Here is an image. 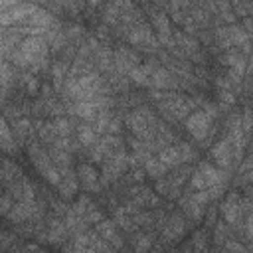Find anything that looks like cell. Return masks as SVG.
I'll return each instance as SVG.
<instances>
[{"label":"cell","instance_id":"obj_18","mask_svg":"<svg viewBox=\"0 0 253 253\" xmlns=\"http://www.w3.org/2000/svg\"><path fill=\"white\" fill-rule=\"evenodd\" d=\"M158 160H160L166 168H174V166L182 164L178 146H166V148H162V150L158 152Z\"/></svg>","mask_w":253,"mask_h":253},{"label":"cell","instance_id":"obj_29","mask_svg":"<svg viewBox=\"0 0 253 253\" xmlns=\"http://www.w3.org/2000/svg\"><path fill=\"white\" fill-rule=\"evenodd\" d=\"M14 126H16V134H18V138H26V136H30V134H32V125H30V121H28V119L18 121Z\"/></svg>","mask_w":253,"mask_h":253},{"label":"cell","instance_id":"obj_33","mask_svg":"<svg viewBox=\"0 0 253 253\" xmlns=\"http://www.w3.org/2000/svg\"><path fill=\"white\" fill-rule=\"evenodd\" d=\"M12 206H14V202L10 196H0V215H8Z\"/></svg>","mask_w":253,"mask_h":253},{"label":"cell","instance_id":"obj_20","mask_svg":"<svg viewBox=\"0 0 253 253\" xmlns=\"http://www.w3.org/2000/svg\"><path fill=\"white\" fill-rule=\"evenodd\" d=\"M0 146H2L6 152H14V150H16L14 134H12V130H10V126L6 125L4 119H0Z\"/></svg>","mask_w":253,"mask_h":253},{"label":"cell","instance_id":"obj_8","mask_svg":"<svg viewBox=\"0 0 253 253\" xmlns=\"http://www.w3.org/2000/svg\"><path fill=\"white\" fill-rule=\"evenodd\" d=\"M148 85L154 89H172L176 87V79L172 77V73L160 65H156L152 61V69H150V77H148Z\"/></svg>","mask_w":253,"mask_h":253},{"label":"cell","instance_id":"obj_26","mask_svg":"<svg viewBox=\"0 0 253 253\" xmlns=\"http://www.w3.org/2000/svg\"><path fill=\"white\" fill-rule=\"evenodd\" d=\"M190 249L196 253H206L208 251V241H206V231H196L190 243Z\"/></svg>","mask_w":253,"mask_h":253},{"label":"cell","instance_id":"obj_11","mask_svg":"<svg viewBox=\"0 0 253 253\" xmlns=\"http://www.w3.org/2000/svg\"><path fill=\"white\" fill-rule=\"evenodd\" d=\"M152 24H154V30H156V40L162 42L164 45H174V40H172V30H170V22L166 18V14L158 12V14H152Z\"/></svg>","mask_w":253,"mask_h":253},{"label":"cell","instance_id":"obj_36","mask_svg":"<svg viewBox=\"0 0 253 253\" xmlns=\"http://www.w3.org/2000/svg\"><path fill=\"white\" fill-rule=\"evenodd\" d=\"M67 253H99V251H95V249H91V247H83V245H67Z\"/></svg>","mask_w":253,"mask_h":253},{"label":"cell","instance_id":"obj_25","mask_svg":"<svg viewBox=\"0 0 253 253\" xmlns=\"http://www.w3.org/2000/svg\"><path fill=\"white\" fill-rule=\"evenodd\" d=\"M53 130H55V136H61V138H69V134H71V123L67 121V119H63V117H57L53 123Z\"/></svg>","mask_w":253,"mask_h":253},{"label":"cell","instance_id":"obj_27","mask_svg":"<svg viewBox=\"0 0 253 253\" xmlns=\"http://www.w3.org/2000/svg\"><path fill=\"white\" fill-rule=\"evenodd\" d=\"M150 237L148 235H144V233H138V235H134L132 237V245H134V253H146L148 251V247H150Z\"/></svg>","mask_w":253,"mask_h":253},{"label":"cell","instance_id":"obj_6","mask_svg":"<svg viewBox=\"0 0 253 253\" xmlns=\"http://www.w3.org/2000/svg\"><path fill=\"white\" fill-rule=\"evenodd\" d=\"M210 126H211V119L204 111H196L186 119V128L196 140H204L210 132Z\"/></svg>","mask_w":253,"mask_h":253},{"label":"cell","instance_id":"obj_38","mask_svg":"<svg viewBox=\"0 0 253 253\" xmlns=\"http://www.w3.org/2000/svg\"><path fill=\"white\" fill-rule=\"evenodd\" d=\"M8 243H12V235L10 233H0V247H6Z\"/></svg>","mask_w":253,"mask_h":253},{"label":"cell","instance_id":"obj_37","mask_svg":"<svg viewBox=\"0 0 253 253\" xmlns=\"http://www.w3.org/2000/svg\"><path fill=\"white\" fill-rule=\"evenodd\" d=\"M219 99H221L225 105H231V103L235 101V97H233L231 91H219Z\"/></svg>","mask_w":253,"mask_h":253},{"label":"cell","instance_id":"obj_9","mask_svg":"<svg viewBox=\"0 0 253 253\" xmlns=\"http://www.w3.org/2000/svg\"><path fill=\"white\" fill-rule=\"evenodd\" d=\"M221 213L223 219L229 225H239L241 223V200L237 194H229L225 198V202L221 204Z\"/></svg>","mask_w":253,"mask_h":253},{"label":"cell","instance_id":"obj_10","mask_svg":"<svg viewBox=\"0 0 253 253\" xmlns=\"http://www.w3.org/2000/svg\"><path fill=\"white\" fill-rule=\"evenodd\" d=\"M115 65H117L119 71L130 73L136 65H140V59H138V55H136L134 51H130L128 47H119V49L115 51Z\"/></svg>","mask_w":253,"mask_h":253},{"label":"cell","instance_id":"obj_28","mask_svg":"<svg viewBox=\"0 0 253 253\" xmlns=\"http://www.w3.org/2000/svg\"><path fill=\"white\" fill-rule=\"evenodd\" d=\"M176 40H178V45H180L186 53H196L198 43H196L194 40H190V38H188V36H184V34H178V36H176Z\"/></svg>","mask_w":253,"mask_h":253},{"label":"cell","instance_id":"obj_17","mask_svg":"<svg viewBox=\"0 0 253 253\" xmlns=\"http://www.w3.org/2000/svg\"><path fill=\"white\" fill-rule=\"evenodd\" d=\"M77 178L83 182V186L85 188H89V190H93V188H97V180H99V174H97V170L93 168V166H89V164H81L79 168H77Z\"/></svg>","mask_w":253,"mask_h":253},{"label":"cell","instance_id":"obj_34","mask_svg":"<svg viewBox=\"0 0 253 253\" xmlns=\"http://www.w3.org/2000/svg\"><path fill=\"white\" fill-rule=\"evenodd\" d=\"M225 247H227L229 253H249L239 241H229V239H227V241H225Z\"/></svg>","mask_w":253,"mask_h":253},{"label":"cell","instance_id":"obj_32","mask_svg":"<svg viewBox=\"0 0 253 253\" xmlns=\"http://www.w3.org/2000/svg\"><path fill=\"white\" fill-rule=\"evenodd\" d=\"M178 150H180V158H182V162H188V160H192V158H194V150H192L186 142L178 144Z\"/></svg>","mask_w":253,"mask_h":253},{"label":"cell","instance_id":"obj_1","mask_svg":"<svg viewBox=\"0 0 253 253\" xmlns=\"http://www.w3.org/2000/svg\"><path fill=\"white\" fill-rule=\"evenodd\" d=\"M12 59L18 65H30L34 71L43 69L47 61V42L42 36H32L24 40L16 51H12Z\"/></svg>","mask_w":253,"mask_h":253},{"label":"cell","instance_id":"obj_16","mask_svg":"<svg viewBox=\"0 0 253 253\" xmlns=\"http://www.w3.org/2000/svg\"><path fill=\"white\" fill-rule=\"evenodd\" d=\"M184 231H186V221H184V217L178 215V213L170 215L168 221H166V225H164V237L176 241V239H180V237L184 235Z\"/></svg>","mask_w":253,"mask_h":253},{"label":"cell","instance_id":"obj_4","mask_svg":"<svg viewBox=\"0 0 253 253\" xmlns=\"http://www.w3.org/2000/svg\"><path fill=\"white\" fill-rule=\"evenodd\" d=\"M126 38L132 45H136L140 49H148V51L158 49V40H156L154 32L150 30V26H146V24H140V22L132 24L126 32Z\"/></svg>","mask_w":253,"mask_h":253},{"label":"cell","instance_id":"obj_15","mask_svg":"<svg viewBox=\"0 0 253 253\" xmlns=\"http://www.w3.org/2000/svg\"><path fill=\"white\" fill-rule=\"evenodd\" d=\"M211 154L215 158V162L221 166V168H229L231 166V158H233V152H231V144L227 138L219 140L213 148H211Z\"/></svg>","mask_w":253,"mask_h":253},{"label":"cell","instance_id":"obj_2","mask_svg":"<svg viewBox=\"0 0 253 253\" xmlns=\"http://www.w3.org/2000/svg\"><path fill=\"white\" fill-rule=\"evenodd\" d=\"M67 93L79 103V101H91L101 95V77L97 73H87L81 77H69L67 83Z\"/></svg>","mask_w":253,"mask_h":253},{"label":"cell","instance_id":"obj_21","mask_svg":"<svg viewBox=\"0 0 253 253\" xmlns=\"http://www.w3.org/2000/svg\"><path fill=\"white\" fill-rule=\"evenodd\" d=\"M182 208H184V211H186L192 219H200V217L204 215V211H206V206L198 204V202L192 198V194L186 196V198L182 200Z\"/></svg>","mask_w":253,"mask_h":253},{"label":"cell","instance_id":"obj_12","mask_svg":"<svg viewBox=\"0 0 253 253\" xmlns=\"http://www.w3.org/2000/svg\"><path fill=\"white\" fill-rule=\"evenodd\" d=\"M97 233L111 245V247H123V237L119 235V231H117V227H115V223L111 221V219H101L99 223H97Z\"/></svg>","mask_w":253,"mask_h":253},{"label":"cell","instance_id":"obj_35","mask_svg":"<svg viewBox=\"0 0 253 253\" xmlns=\"http://www.w3.org/2000/svg\"><path fill=\"white\" fill-rule=\"evenodd\" d=\"M190 184H192V188H194L196 192H198V190H206V182H204V178H202V174H200V172H196V174L192 176Z\"/></svg>","mask_w":253,"mask_h":253},{"label":"cell","instance_id":"obj_3","mask_svg":"<svg viewBox=\"0 0 253 253\" xmlns=\"http://www.w3.org/2000/svg\"><path fill=\"white\" fill-rule=\"evenodd\" d=\"M28 152H30V158H32V162L36 164V168L40 170V174L49 182V184H53V186H57L59 184V172H57V168L53 166V162L49 160V154H47V150H43L38 142H32L30 146H28Z\"/></svg>","mask_w":253,"mask_h":253},{"label":"cell","instance_id":"obj_5","mask_svg":"<svg viewBox=\"0 0 253 253\" xmlns=\"http://www.w3.org/2000/svg\"><path fill=\"white\" fill-rule=\"evenodd\" d=\"M192 101L190 99H186V97H182V95H172V93H168L160 103H158V109L162 111V115H166L168 119H184L188 113H190V109H192Z\"/></svg>","mask_w":253,"mask_h":253},{"label":"cell","instance_id":"obj_30","mask_svg":"<svg viewBox=\"0 0 253 253\" xmlns=\"http://www.w3.org/2000/svg\"><path fill=\"white\" fill-rule=\"evenodd\" d=\"M83 217H85V221H91V223H99V221L103 219V213H101V211H99V210H97V208L91 204V206L87 208V211H85V215H83Z\"/></svg>","mask_w":253,"mask_h":253},{"label":"cell","instance_id":"obj_14","mask_svg":"<svg viewBox=\"0 0 253 253\" xmlns=\"http://www.w3.org/2000/svg\"><path fill=\"white\" fill-rule=\"evenodd\" d=\"M67 227H65V221L59 219V217H53L47 225V231L43 233V239L49 241V243H63L65 241V235H67Z\"/></svg>","mask_w":253,"mask_h":253},{"label":"cell","instance_id":"obj_31","mask_svg":"<svg viewBox=\"0 0 253 253\" xmlns=\"http://www.w3.org/2000/svg\"><path fill=\"white\" fill-rule=\"evenodd\" d=\"M227 241V227H225V223H217L215 225V243L217 245H221V243H225Z\"/></svg>","mask_w":253,"mask_h":253},{"label":"cell","instance_id":"obj_13","mask_svg":"<svg viewBox=\"0 0 253 253\" xmlns=\"http://www.w3.org/2000/svg\"><path fill=\"white\" fill-rule=\"evenodd\" d=\"M59 184H57V190L63 198H73L75 192H77V174L71 170V168H65V170H59Z\"/></svg>","mask_w":253,"mask_h":253},{"label":"cell","instance_id":"obj_22","mask_svg":"<svg viewBox=\"0 0 253 253\" xmlns=\"http://www.w3.org/2000/svg\"><path fill=\"white\" fill-rule=\"evenodd\" d=\"M0 178L6 182V184H14L22 178V172L18 166H14L12 162H4L2 168H0Z\"/></svg>","mask_w":253,"mask_h":253},{"label":"cell","instance_id":"obj_7","mask_svg":"<svg viewBox=\"0 0 253 253\" xmlns=\"http://www.w3.org/2000/svg\"><path fill=\"white\" fill-rule=\"evenodd\" d=\"M107 107H109V101H107V99H103V97L99 95L97 99H91V101H79V103H75L73 113H75L77 117L85 119V121H95V119H97V115H99L103 109H107Z\"/></svg>","mask_w":253,"mask_h":253},{"label":"cell","instance_id":"obj_24","mask_svg":"<svg viewBox=\"0 0 253 253\" xmlns=\"http://www.w3.org/2000/svg\"><path fill=\"white\" fill-rule=\"evenodd\" d=\"M77 138L83 146H93L97 142V134H95L93 126H89V125H83L77 128Z\"/></svg>","mask_w":253,"mask_h":253},{"label":"cell","instance_id":"obj_23","mask_svg":"<svg viewBox=\"0 0 253 253\" xmlns=\"http://www.w3.org/2000/svg\"><path fill=\"white\" fill-rule=\"evenodd\" d=\"M144 168H146V172L152 176V178H162L164 174H166V166L158 160V158H154V156H148L146 160H144Z\"/></svg>","mask_w":253,"mask_h":253},{"label":"cell","instance_id":"obj_19","mask_svg":"<svg viewBox=\"0 0 253 253\" xmlns=\"http://www.w3.org/2000/svg\"><path fill=\"white\" fill-rule=\"evenodd\" d=\"M150 69H152V61H148V63H140V65H136V67L128 73V77H130L136 85H148Z\"/></svg>","mask_w":253,"mask_h":253}]
</instances>
